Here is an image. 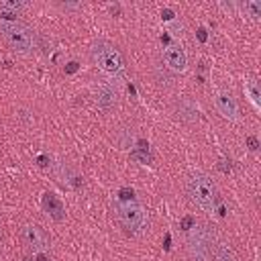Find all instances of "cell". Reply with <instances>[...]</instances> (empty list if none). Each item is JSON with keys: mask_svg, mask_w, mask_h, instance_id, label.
Instances as JSON below:
<instances>
[{"mask_svg": "<svg viewBox=\"0 0 261 261\" xmlns=\"http://www.w3.org/2000/svg\"><path fill=\"white\" fill-rule=\"evenodd\" d=\"M198 39H200L202 43L206 41V31H204V29H198Z\"/></svg>", "mask_w": 261, "mask_h": 261, "instance_id": "21", "label": "cell"}, {"mask_svg": "<svg viewBox=\"0 0 261 261\" xmlns=\"http://www.w3.org/2000/svg\"><path fill=\"white\" fill-rule=\"evenodd\" d=\"M75 67H77V63H75V61H71V63H69V67H67V71H75Z\"/></svg>", "mask_w": 261, "mask_h": 261, "instance_id": "23", "label": "cell"}, {"mask_svg": "<svg viewBox=\"0 0 261 261\" xmlns=\"http://www.w3.org/2000/svg\"><path fill=\"white\" fill-rule=\"evenodd\" d=\"M35 259H37V261H49V259L45 257V253H35Z\"/></svg>", "mask_w": 261, "mask_h": 261, "instance_id": "22", "label": "cell"}, {"mask_svg": "<svg viewBox=\"0 0 261 261\" xmlns=\"http://www.w3.org/2000/svg\"><path fill=\"white\" fill-rule=\"evenodd\" d=\"M22 6H24L22 2H2L0 4V10H18Z\"/></svg>", "mask_w": 261, "mask_h": 261, "instance_id": "16", "label": "cell"}, {"mask_svg": "<svg viewBox=\"0 0 261 261\" xmlns=\"http://www.w3.org/2000/svg\"><path fill=\"white\" fill-rule=\"evenodd\" d=\"M161 16H163V20H167V22H171V20H173V12H171L169 8H165V10L161 12Z\"/></svg>", "mask_w": 261, "mask_h": 261, "instance_id": "20", "label": "cell"}, {"mask_svg": "<svg viewBox=\"0 0 261 261\" xmlns=\"http://www.w3.org/2000/svg\"><path fill=\"white\" fill-rule=\"evenodd\" d=\"M120 200H122V202H133V200H135V192H133V190H126V188L120 190Z\"/></svg>", "mask_w": 261, "mask_h": 261, "instance_id": "17", "label": "cell"}, {"mask_svg": "<svg viewBox=\"0 0 261 261\" xmlns=\"http://www.w3.org/2000/svg\"><path fill=\"white\" fill-rule=\"evenodd\" d=\"M212 257H214V261H237L234 253H232L230 247L224 245V243H216V245H214Z\"/></svg>", "mask_w": 261, "mask_h": 261, "instance_id": "14", "label": "cell"}, {"mask_svg": "<svg viewBox=\"0 0 261 261\" xmlns=\"http://www.w3.org/2000/svg\"><path fill=\"white\" fill-rule=\"evenodd\" d=\"M186 192H188L190 202L194 206H198L202 212H214L218 196H216V186L210 179V175H206L204 171L190 173V177L186 181Z\"/></svg>", "mask_w": 261, "mask_h": 261, "instance_id": "2", "label": "cell"}, {"mask_svg": "<svg viewBox=\"0 0 261 261\" xmlns=\"http://www.w3.org/2000/svg\"><path fill=\"white\" fill-rule=\"evenodd\" d=\"M22 245L33 253H45L49 249V234L39 224H24L20 228Z\"/></svg>", "mask_w": 261, "mask_h": 261, "instance_id": "6", "label": "cell"}, {"mask_svg": "<svg viewBox=\"0 0 261 261\" xmlns=\"http://www.w3.org/2000/svg\"><path fill=\"white\" fill-rule=\"evenodd\" d=\"M41 204H43L45 214H47L51 220L59 222V220H63V218H65V206H63V202H61V200H59V198H57L53 192L43 194Z\"/></svg>", "mask_w": 261, "mask_h": 261, "instance_id": "11", "label": "cell"}, {"mask_svg": "<svg viewBox=\"0 0 261 261\" xmlns=\"http://www.w3.org/2000/svg\"><path fill=\"white\" fill-rule=\"evenodd\" d=\"M37 161H39V165H41V167H47V165L51 163V159H49L47 155H39V157H37Z\"/></svg>", "mask_w": 261, "mask_h": 261, "instance_id": "19", "label": "cell"}, {"mask_svg": "<svg viewBox=\"0 0 261 261\" xmlns=\"http://www.w3.org/2000/svg\"><path fill=\"white\" fill-rule=\"evenodd\" d=\"M0 35L6 41V45L18 55H29L37 47V37L33 29L20 20H2Z\"/></svg>", "mask_w": 261, "mask_h": 261, "instance_id": "3", "label": "cell"}, {"mask_svg": "<svg viewBox=\"0 0 261 261\" xmlns=\"http://www.w3.org/2000/svg\"><path fill=\"white\" fill-rule=\"evenodd\" d=\"M245 94L249 96L251 104L255 108H261V90H259V84L255 80H247L245 82Z\"/></svg>", "mask_w": 261, "mask_h": 261, "instance_id": "13", "label": "cell"}, {"mask_svg": "<svg viewBox=\"0 0 261 261\" xmlns=\"http://www.w3.org/2000/svg\"><path fill=\"white\" fill-rule=\"evenodd\" d=\"M247 145H249V149H251V151H257V149H259V141H257L253 135H251V137H247Z\"/></svg>", "mask_w": 261, "mask_h": 261, "instance_id": "18", "label": "cell"}, {"mask_svg": "<svg viewBox=\"0 0 261 261\" xmlns=\"http://www.w3.org/2000/svg\"><path fill=\"white\" fill-rule=\"evenodd\" d=\"M90 55H92L94 65L110 80V86L118 84L124 77V69H126L124 57L116 49V45H112L110 41H106V39L94 41L92 49H90Z\"/></svg>", "mask_w": 261, "mask_h": 261, "instance_id": "1", "label": "cell"}, {"mask_svg": "<svg viewBox=\"0 0 261 261\" xmlns=\"http://www.w3.org/2000/svg\"><path fill=\"white\" fill-rule=\"evenodd\" d=\"M214 104H216V110L222 118H226V120H237L239 118V104H237V98L230 92H226V90L216 92Z\"/></svg>", "mask_w": 261, "mask_h": 261, "instance_id": "8", "label": "cell"}, {"mask_svg": "<svg viewBox=\"0 0 261 261\" xmlns=\"http://www.w3.org/2000/svg\"><path fill=\"white\" fill-rule=\"evenodd\" d=\"M114 214H116L120 228L130 237H139V234L149 230V212L135 200L133 202H118L114 206Z\"/></svg>", "mask_w": 261, "mask_h": 261, "instance_id": "4", "label": "cell"}, {"mask_svg": "<svg viewBox=\"0 0 261 261\" xmlns=\"http://www.w3.org/2000/svg\"><path fill=\"white\" fill-rule=\"evenodd\" d=\"M94 102L102 110H112L116 106V102H118V92L110 84H100L96 88V92H94Z\"/></svg>", "mask_w": 261, "mask_h": 261, "instance_id": "10", "label": "cell"}, {"mask_svg": "<svg viewBox=\"0 0 261 261\" xmlns=\"http://www.w3.org/2000/svg\"><path fill=\"white\" fill-rule=\"evenodd\" d=\"M161 57H163L165 67L169 71H173V73H181L188 67V55H186V51H184V47L179 43H169L163 49Z\"/></svg>", "mask_w": 261, "mask_h": 261, "instance_id": "7", "label": "cell"}, {"mask_svg": "<svg viewBox=\"0 0 261 261\" xmlns=\"http://www.w3.org/2000/svg\"><path fill=\"white\" fill-rule=\"evenodd\" d=\"M245 10H247L253 18H259V16H261V2H245Z\"/></svg>", "mask_w": 261, "mask_h": 261, "instance_id": "15", "label": "cell"}, {"mask_svg": "<svg viewBox=\"0 0 261 261\" xmlns=\"http://www.w3.org/2000/svg\"><path fill=\"white\" fill-rule=\"evenodd\" d=\"M190 261H212L214 251V230L206 224H194L186 239Z\"/></svg>", "mask_w": 261, "mask_h": 261, "instance_id": "5", "label": "cell"}, {"mask_svg": "<svg viewBox=\"0 0 261 261\" xmlns=\"http://www.w3.org/2000/svg\"><path fill=\"white\" fill-rule=\"evenodd\" d=\"M53 173H55V177H57L63 186H67V188H71V190L82 188V175H80L69 163L57 161V163L53 165Z\"/></svg>", "mask_w": 261, "mask_h": 261, "instance_id": "9", "label": "cell"}, {"mask_svg": "<svg viewBox=\"0 0 261 261\" xmlns=\"http://www.w3.org/2000/svg\"><path fill=\"white\" fill-rule=\"evenodd\" d=\"M175 114L186 122H196L198 120V106L194 102H190L188 98H184L175 104Z\"/></svg>", "mask_w": 261, "mask_h": 261, "instance_id": "12", "label": "cell"}]
</instances>
